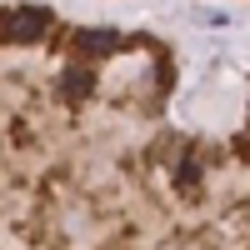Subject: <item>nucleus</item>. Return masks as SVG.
Listing matches in <instances>:
<instances>
[{"label":"nucleus","mask_w":250,"mask_h":250,"mask_svg":"<svg viewBox=\"0 0 250 250\" xmlns=\"http://www.w3.org/2000/svg\"><path fill=\"white\" fill-rule=\"evenodd\" d=\"M75 45L85 50V55H115V50L125 45V35H120V30H80Z\"/></svg>","instance_id":"f03ea898"},{"label":"nucleus","mask_w":250,"mask_h":250,"mask_svg":"<svg viewBox=\"0 0 250 250\" xmlns=\"http://www.w3.org/2000/svg\"><path fill=\"white\" fill-rule=\"evenodd\" d=\"M195 180H200V160L190 155V160H180V165H175V185H195Z\"/></svg>","instance_id":"20e7f679"},{"label":"nucleus","mask_w":250,"mask_h":250,"mask_svg":"<svg viewBox=\"0 0 250 250\" xmlns=\"http://www.w3.org/2000/svg\"><path fill=\"white\" fill-rule=\"evenodd\" d=\"M90 85H95V80H90V70H65V80H60V90H65V100H85L90 95Z\"/></svg>","instance_id":"7ed1b4c3"},{"label":"nucleus","mask_w":250,"mask_h":250,"mask_svg":"<svg viewBox=\"0 0 250 250\" xmlns=\"http://www.w3.org/2000/svg\"><path fill=\"white\" fill-rule=\"evenodd\" d=\"M45 30H50V10H40V5L5 10V40H40Z\"/></svg>","instance_id":"f257e3e1"}]
</instances>
